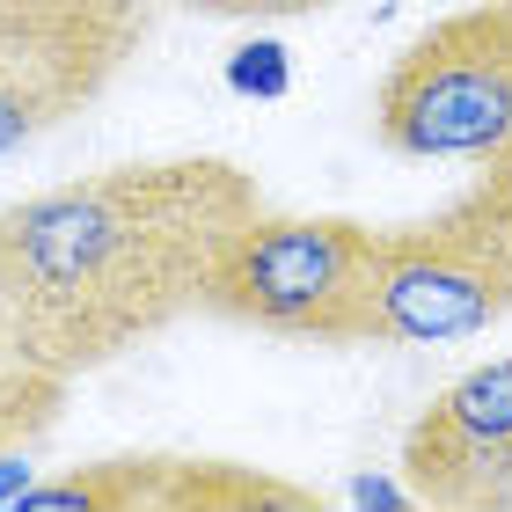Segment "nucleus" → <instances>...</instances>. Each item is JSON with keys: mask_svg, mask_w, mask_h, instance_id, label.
Returning a JSON list of instances; mask_svg holds the SVG:
<instances>
[{"mask_svg": "<svg viewBox=\"0 0 512 512\" xmlns=\"http://www.w3.org/2000/svg\"><path fill=\"white\" fill-rule=\"evenodd\" d=\"M374 132L410 161L512 154V0H476L417 30L374 96Z\"/></svg>", "mask_w": 512, "mask_h": 512, "instance_id": "7ed1b4c3", "label": "nucleus"}, {"mask_svg": "<svg viewBox=\"0 0 512 512\" xmlns=\"http://www.w3.org/2000/svg\"><path fill=\"white\" fill-rule=\"evenodd\" d=\"M483 512H512V476H505L498 491H491V505H483Z\"/></svg>", "mask_w": 512, "mask_h": 512, "instance_id": "f8f14e48", "label": "nucleus"}, {"mask_svg": "<svg viewBox=\"0 0 512 512\" xmlns=\"http://www.w3.org/2000/svg\"><path fill=\"white\" fill-rule=\"evenodd\" d=\"M8 366H30V359H22V352H15V330H8V308H0V374H8Z\"/></svg>", "mask_w": 512, "mask_h": 512, "instance_id": "9b49d317", "label": "nucleus"}, {"mask_svg": "<svg viewBox=\"0 0 512 512\" xmlns=\"http://www.w3.org/2000/svg\"><path fill=\"white\" fill-rule=\"evenodd\" d=\"M256 205V176L220 154L118 161L0 205V308L15 352L74 381L154 344L198 315L213 256Z\"/></svg>", "mask_w": 512, "mask_h": 512, "instance_id": "f257e3e1", "label": "nucleus"}, {"mask_svg": "<svg viewBox=\"0 0 512 512\" xmlns=\"http://www.w3.org/2000/svg\"><path fill=\"white\" fill-rule=\"evenodd\" d=\"M381 227L344 213H256L213 256L198 315L278 344H381Z\"/></svg>", "mask_w": 512, "mask_h": 512, "instance_id": "f03ea898", "label": "nucleus"}, {"mask_svg": "<svg viewBox=\"0 0 512 512\" xmlns=\"http://www.w3.org/2000/svg\"><path fill=\"white\" fill-rule=\"evenodd\" d=\"M22 512H256V505H315V491L278 483L249 461H205V454H103L66 476H44L15 498Z\"/></svg>", "mask_w": 512, "mask_h": 512, "instance_id": "423d86ee", "label": "nucleus"}, {"mask_svg": "<svg viewBox=\"0 0 512 512\" xmlns=\"http://www.w3.org/2000/svg\"><path fill=\"white\" fill-rule=\"evenodd\" d=\"M147 22V0H22L15 44L0 59V154L96 103L147 44Z\"/></svg>", "mask_w": 512, "mask_h": 512, "instance_id": "39448f33", "label": "nucleus"}, {"mask_svg": "<svg viewBox=\"0 0 512 512\" xmlns=\"http://www.w3.org/2000/svg\"><path fill=\"white\" fill-rule=\"evenodd\" d=\"M498 176H505V183H512V154H498Z\"/></svg>", "mask_w": 512, "mask_h": 512, "instance_id": "ddd939ff", "label": "nucleus"}, {"mask_svg": "<svg viewBox=\"0 0 512 512\" xmlns=\"http://www.w3.org/2000/svg\"><path fill=\"white\" fill-rule=\"evenodd\" d=\"M227 81L242 88V96H286V52L278 44H249V52H235V66H227Z\"/></svg>", "mask_w": 512, "mask_h": 512, "instance_id": "9d476101", "label": "nucleus"}, {"mask_svg": "<svg viewBox=\"0 0 512 512\" xmlns=\"http://www.w3.org/2000/svg\"><path fill=\"white\" fill-rule=\"evenodd\" d=\"M66 374H44V366H8L0 374V461L8 454H30L44 432L59 425L66 410Z\"/></svg>", "mask_w": 512, "mask_h": 512, "instance_id": "6e6552de", "label": "nucleus"}, {"mask_svg": "<svg viewBox=\"0 0 512 512\" xmlns=\"http://www.w3.org/2000/svg\"><path fill=\"white\" fill-rule=\"evenodd\" d=\"M512 476V359L461 374L403 439V483L425 505L483 512Z\"/></svg>", "mask_w": 512, "mask_h": 512, "instance_id": "0eeeda50", "label": "nucleus"}, {"mask_svg": "<svg viewBox=\"0 0 512 512\" xmlns=\"http://www.w3.org/2000/svg\"><path fill=\"white\" fill-rule=\"evenodd\" d=\"M381 344H454L512 315V205L469 183L432 220L381 227Z\"/></svg>", "mask_w": 512, "mask_h": 512, "instance_id": "20e7f679", "label": "nucleus"}, {"mask_svg": "<svg viewBox=\"0 0 512 512\" xmlns=\"http://www.w3.org/2000/svg\"><path fill=\"white\" fill-rule=\"evenodd\" d=\"M147 8L220 15V22H286V15H322V8H337V0H147Z\"/></svg>", "mask_w": 512, "mask_h": 512, "instance_id": "1a4fd4ad", "label": "nucleus"}]
</instances>
